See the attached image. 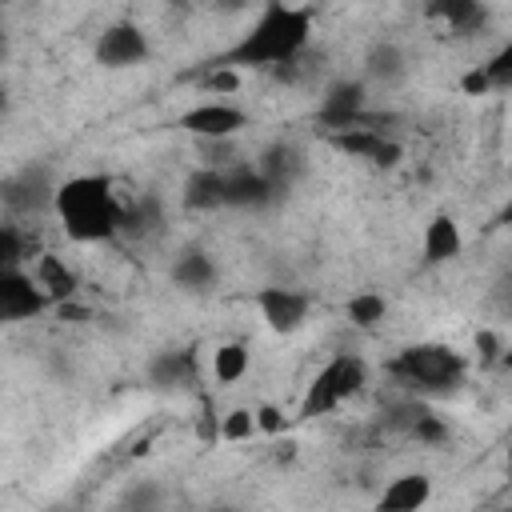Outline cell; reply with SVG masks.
Segmentation results:
<instances>
[{
    "label": "cell",
    "instance_id": "1",
    "mask_svg": "<svg viewBox=\"0 0 512 512\" xmlns=\"http://www.w3.org/2000/svg\"><path fill=\"white\" fill-rule=\"evenodd\" d=\"M308 36H312V12L272 0L256 16V24L216 64H228V68H280V64L300 60V52L308 48Z\"/></svg>",
    "mask_w": 512,
    "mask_h": 512
},
{
    "label": "cell",
    "instance_id": "2",
    "mask_svg": "<svg viewBox=\"0 0 512 512\" xmlns=\"http://www.w3.org/2000/svg\"><path fill=\"white\" fill-rule=\"evenodd\" d=\"M56 216L64 232L80 244H100L120 232V208L124 196L108 176H68L56 184Z\"/></svg>",
    "mask_w": 512,
    "mask_h": 512
},
{
    "label": "cell",
    "instance_id": "3",
    "mask_svg": "<svg viewBox=\"0 0 512 512\" xmlns=\"http://www.w3.org/2000/svg\"><path fill=\"white\" fill-rule=\"evenodd\" d=\"M388 372L416 392H452L464 376V360L444 344H412L388 364Z\"/></svg>",
    "mask_w": 512,
    "mask_h": 512
},
{
    "label": "cell",
    "instance_id": "4",
    "mask_svg": "<svg viewBox=\"0 0 512 512\" xmlns=\"http://www.w3.org/2000/svg\"><path fill=\"white\" fill-rule=\"evenodd\" d=\"M364 380H368V368H364L360 356H352V352L332 356V360L312 376V384H308V392H304V400H300V420H316V416L336 412L348 396H356V392L364 388Z\"/></svg>",
    "mask_w": 512,
    "mask_h": 512
},
{
    "label": "cell",
    "instance_id": "5",
    "mask_svg": "<svg viewBox=\"0 0 512 512\" xmlns=\"http://www.w3.org/2000/svg\"><path fill=\"white\" fill-rule=\"evenodd\" d=\"M324 140L336 148V152H344V156H356V160H372L376 168H392V164H400V144L392 140V136H384L380 128H372L368 120H360V124H348V128H328L324 132Z\"/></svg>",
    "mask_w": 512,
    "mask_h": 512
},
{
    "label": "cell",
    "instance_id": "6",
    "mask_svg": "<svg viewBox=\"0 0 512 512\" xmlns=\"http://www.w3.org/2000/svg\"><path fill=\"white\" fill-rule=\"evenodd\" d=\"M244 124H248V112L236 108L232 100H204V104H192V108L180 116V128L192 132L196 140H228V136H236Z\"/></svg>",
    "mask_w": 512,
    "mask_h": 512
},
{
    "label": "cell",
    "instance_id": "7",
    "mask_svg": "<svg viewBox=\"0 0 512 512\" xmlns=\"http://www.w3.org/2000/svg\"><path fill=\"white\" fill-rule=\"evenodd\" d=\"M48 292L36 284L32 272L24 268H0V320H32L36 312H44Z\"/></svg>",
    "mask_w": 512,
    "mask_h": 512
},
{
    "label": "cell",
    "instance_id": "8",
    "mask_svg": "<svg viewBox=\"0 0 512 512\" xmlns=\"http://www.w3.org/2000/svg\"><path fill=\"white\" fill-rule=\"evenodd\" d=\"M148 60V36L140 32V24L132 20H120V24H108L96 40V64L104 68H136Z\"/></svg>",
    "mask_w": 512,
    "mask_h": 512
},
{
    "label": "cell",
    "instance_id": "9",
    "mask_svg": "<svg viewBox=\"0 0 512 512\" xmlns=\"http://www.w3.org/2000/svg\"><path fill=\"white\" fill-rule=\"evenodd\" d=\"M256 308L264 316V324L280 336L296 332L304 320H308V296L296 292V288H260L256 292Z\"/></svg>",
    "mask_w": 512,
    "mask_h": 512
},
{
    "label": "cell",
    "instance_id": "10",
    "mask_svg": "<svg viewBox=\"0 0 512 512\" xmlns=\"http://www.w3.org/2000/svg\"><path fill=\"white\" fill-rule=\"evenodd\" d=\"M224 184H228V208H264L268 200L280 196V188L256 164H228Z\"/></svg>",
    "mask_w": 512,
    "mask_h": 512
},
{
    "label": "cell",
    "instance_id": "11",
    "mask_svg": "<svg viewBox=\"0 0 512 512\" xmlns=\"http://www.w3.org/2000/svg\"><path fill=\"white\" fill-rule=\"evenodd\" d=\"M364 120V84L360 80H336L320 96V124L328 128H348Z\"/></svg>",
    "mask_w": 512,
    "mask_h": 512
},
{
    "label": "cell",
    "instance_id": "12",
    "mask_svg": "<svg viewBox=\"0 0 512 512\" xmlns=\"http://www.w3.org/2000/svg\"><path fill=\"white\" fill-rule=\"evenodd\" d=\"M4 204L16 212H40V208L56 204V188L48 184L44 168H24L20 176L4 180Z\"/></svg>",
    "mask_w": 512,
    "mask_h": 512
},
{
    "label": "cell",
    "instance_id": "13",
    "mask_svg": "<svg viewBox=\"0 0 512 512\" xmlns=\"http://www.w3.org/2000/svg\"><path fill=\"white\" fill-rule=\"evenodd\" d=\"M428 16L448 28V36H472L488 24L480 0H428Z\"/></svg>",
    "mask_w": 512,
    "mask_h": 512
},
{
    "label": "cell",
    "instance_id": "14",
    "mask_svg": "<svg viewBox=\"0 0 512 512\" xmlns=\"http://www.w3.org/2000/svg\"><path fill=\"white\" fill-rule=\"evenodd\" d=\"M184 204L196 212H212V208H228V184H224V168H196L184 184Z\"/></svg>",
    "mask_w": 512,
    "mask_h": 512
},
{
    "label": "cell",
    "instance_id": "15",
    "mask_svg": "<svg viewBox=\"0 0 512 512\" xmlns=\"http://www.w3.org/2000/svg\"><path fill=\"white\" fill-rule=\"evenodd\" d=\"M32 276H36V284L48 292V300H52V304L72 300V296H76V288H80L76 272H72V268H68V264H64L56 252H40V256H36Z\"/></svg>",
    "mask_w": 512,
    "mask_h": 512
},
{
    "label": "cell",
    "instance_id": "16",
    "mask_svg": "<svg viewBox=\"0 0 512 512\" xmlns=\"http://www.w3.org/2000/svg\"><path fill=\"white\" fill-rule=\"evenodd\" d=\"M460 248H464L460 224H456L452 216H444V212L432 216L428 228H424V260H428V264H448V260L460 256Z\"/></svg>",
    "mask_w": 512,
    "mask_h": 512
},
{
    "label": "cell",
    "instance_id": "17",
    "mask_svg": "<svg viewBox=\"0 0 512 512\" xmlns=\"http://www.w3.org/2000/svg\"><path fill=\"white\" fill-rule=\"evenodd\" d=\"M428 496H432V480L424 472H408V476H396L380 492V508H388V512H412V508L428 504Z\"/></svg>",
    "mask_w": 512,
    "mask_h": 512
},
{
    "label": "cell",
    "instance_id": "18",
    "mask_svg": "<svg viewBox=\"0 0 512 512\" xmlns=\"http://www.w3.org/2000/svg\"><path fill=\"white\" fill-rule=\"evenodd\" d=\"M172 280H176L184 292H208V288L216 284V264H212L208 252L188 248V252L176 256V264H172Z\"/></svg>",
    "mask_w": 512,
    "mask_h": 512
},
{
    "label": "cell",
    "instance_id": "19",
    "mask_svg": "<svg viewBox=\"0 0 512 512\" xmlns=\"http://www.w3.org/2000/svg\"><path fill=\"white\" fill-rule=\"evenodd\" d=\"M148 372L164 388H184V384H196V356L192 352H160Z\"/></svg>",
    "mask_w": 512,
    "mask_h": 512
},
{
    "label": "cell",
    "instance_id": "20",
    "mask_svg": "<svg viewBox=\"0 0 512 512\" xmlns=\"http://www.w3.org/2000/svg\"><path fill=\"white\" fill-rule=\"evenodd\" d=\"M244 372H248V348L240 340H228V344H220L212 352V376L220 384H236Z\"/></svg>",
    "mask_w": 512,
    "mask_h": 512
},
{
    "label": "cell",
    "instance_id": "21",
    "mask_svg": "<svg viewBox=\"0 0 512 512\" xmlns=\"http://www.w3.org/2000/svg\"><path fill=\"white\" fill-rule=\"evenodd\" d=\"M344 312H348V320H352L356 328H376V324L384 320V312H388V300H384L380 292H356Z\"/></svg>",
    "mask_w": 512,
    "mask_h": 512
},
{
    "label": "cell",
    "instance_id": "22",
    "mask_svg": "<svg viewBox=\"0 0 512 512\" xmlns=\"http://www.w3.org/2000/svg\"><path fill=\"white\" fill-rule=\"evenodd\" d=\"M32 256V244L24 236L20 224H4L0 228V268H24V260Z\"/></svg>",
    "mask_w": 512,
    "mask_h": 512
},
{
    "label": "cell",
    "instance_id": "23",
    "mask_svg": "<svg viewBox=\"0 0 512 512\" xmlns=\"http://www.w3.org/2000/svg\"><path fill=\"white\" fill-rule=\"evenodd\" d=\"M256 432H260L256 428V412H248V408H232V412L220 416V440L240 444V440H252Z\"/></svg>",
    "mask_w": 512,
    "mask_h": 512
},
{
    "label": "cell",
    "instance_id": "24",
    "mask_svg": "<svg viewBox=\"0 0 512 512\" xmlns=\"http://www.w3.org/2000/svg\"><path fill=\"white\" fill-rule=\"evenodd\" d=\"M276 188H284L288 184V172H292V152L284 148V144H272V148H264V156H260V164H256Z\"/></svg>",
    "mask_w": 512,
    "mask_h": 512
},
{
    "label": "cell",
    "instance_id": "25",
    "mask_svg": "<svg viewBox=\"0 0 512 512\" xmlns=\"http://www.w3.org/2000/svg\"><path fill=\"white\" fill-rule=\"evenodd\" d=\"M200 84L212 92V96H228V92H236L240 88V76H236V68H228V64H208V72L200 76Z\"/></svg>",
    "mask_w": 512,
    "mask_h": 512
},
{
    "label": "cell",
    "instance_id": "26",
    "mask_svg": "<svg viewBox=\"0 0 512 512\" xmlns=\"http://www.w3.org/2000/svg\"><path fill=\"white\" fill-rule=\"evenodd\" d=\"M484 72H488L492 88H512V40H508L504 48H496V52L488 56Z\"/></svg>",
    "mask_w": 512,
    "mask_h": 512
},
{
    "label": "cell",
    "instance_id": "27",
    "mask_svg": "<svg viewBox=\"0 0 512 512\" xmlns=\"http://www.w3.org/2000/svg\"><path fill=\"white\" fill-rule=\"evenodd\" d=\"M368 72H372V76H384V80H392V76H400V72H404V60H400V52H396L392 44H384V48H376V52H372V60H368Z\"/></svg>",
    "mask_w": 512,
    "mask_h": 512
},
{
    "label": "cell",
    "instance_id": "28",
    "mask_svg": "<svg viewBox=\"0 0 512 512\" xmlns=\"http://www.w3.org/2000/svg\"><path fill=\"white\" fill-rule=\"evenodd\" d=\"M416 440H424V444H440V440H448V424L444 420H436L432 412H420L416 420H412V428H408Z\"/></svg>",
    "mask_w": 512,
    "mask_h": 512
},
{
    "label": "cell",
    "instance_id": "29",
    "mask_svg": "<svg viewBox=\"0 0 512 512\" xmlns=\"http://www.w3.org/2000/svg\"><path fill=\"white\" fill-rule=\"evenodd\" d=\"M256 428H260L264 436H280V432L288 428V416H284L276 404H260V408H256Z\"/></svg>",
    "mask_w": 512,
    "mask_h": 512
},
{
    "label": "cell",
    "instance_id": "30",
    "mask_svg": "<svg viewBox=\"0 0 512 512\" xmlns=\"http://www.w3.org/2000/svg\"><path fill=\"white\" fill-rule=\"evenodd\" d=\"M460 88L468 92V96H484V92H492V80H488V72H484V64L480 68H472L464 80H460Z\"/></svg>",
    "mask_w": 512,
    "mask_h": 512
},
{
    "label": "cell",
    "instance_id": "31",
    "mask_svg": "<svg viewBox=\"0 0 512 512\" xmlns=\"http://www.w3.org/2000/svg\"><path fill=\"white\" fill-rule=\"evenodd\" d=\"M476 352H480L484 360H500V352H504V348H500L496 332H488V328H484V332H476Z\"/></svg>",
    "mask_w": 512,
    "mask_h": 512
},
{
    "label": "cell",
    "instance_id": "32",
    "mask_svg": "<svg viewBox=\"0 0 512 512\" xmlns=\"http://www.w3.org/2000/svg\"><path fill=\"white\" fill-rule=\"evenodd\" d=\"M500 364H504V368L512 372V348H504V352H500Z\"/></svg>",
    "mask_w": 512,
    "mask_h": 512
},
{
    "label": "cell",
    "instance_id": "33",
    "mask_svg": "<svg viewBox=\"0 0 512 512\" xmlns=\"http://www.w3.org/2000/svg\"><path fill=\"white\" fill-rule=\"evenodd\" d=\"M500 304H504V308H508V312H512V284H508V288H504V300H500Z\"/></svg>",
    "mask_w": 512,
    "mask_h": 512
},
{
    "label": "cell",
    "instance_id": "34",
    "mask_svg": "<svg viewBox=\"0 0 512 512\" xmlns=\"http://www.w3.org/2000/svg\"><path fill=\"white\" fill-rule=\"evenodd\" d=\"M508 476H512V448H508Z\"/></svg>",
    "mask_w": 512,
    "mask_h": 512
}]
</instances>
